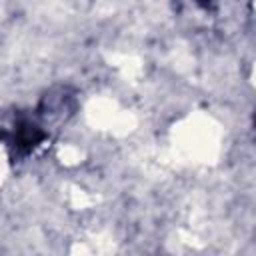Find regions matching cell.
<instances>
[{"label": "cell", "mask_w": 256, "mask_h": 256, "mask_svg": "<svg viewBox=\"0 0 256 256\" xmlns=\"http://www.w3.org/2000/svg\"><path fill=\"white\" fill-rule=\"evenodd\" d=\"M46 138V134L42 132V128H38L36 124L28 122V120H20L16 122L14 134H12V148L16 150L18 156H26L28 152H32L42 140Z\"/></svg>", "instance_id": "cell-1"}, {"label": "cell", "mask_w": 256, "mask_h": 256, "mask_svg": "<svg viewBox=\"0 0 256 256\" xmlns=\"http://www.w3.org/2000/svg\"><path fill=\"white\" fill-rule=\"evenodd\" d=\"M198 2H208V0H198Z\"/></svg>", "instance_id": "cell-2"}]
</instances>
